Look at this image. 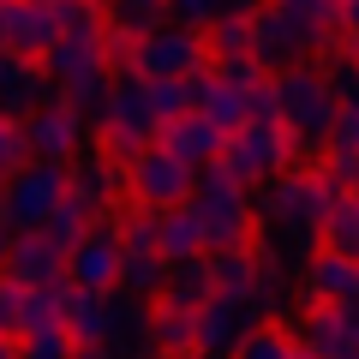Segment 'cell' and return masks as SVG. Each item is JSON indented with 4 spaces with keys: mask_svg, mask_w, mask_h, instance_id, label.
I'll return each mask as SVG.
<instances>
[{
    "mask_svg": "<svg viewBox=\"0 0 359 359\" xmlns=\"http://www.w3.org/2000/svg\"><path fill=\"white\" fill-rule=\"evenodd\" d=\"M66 252L48 240V233H13V245H6V282H25V287H60L66 282Z\"/></svg>",
    "mask_w": 359,
    "mask_h": 359,
    "instance_id": "20",
    "label": "cell"
},
{
    "mask_svg": "<svg viewBox=\"0 0 359 359\" xmlns=\"http://www.w3.org/2000/svg\"><path fill=\"white\" fill-rule=\"evenodd\" d=\"M144 102H150V114L168 126V120L186 114V84H174V78H144Z\"/></svg>",
    "mask_w": 359,
    "mask_h": 359,
    "instance_id": "34",
    "label": "cell"
},
{
    "mask_svg": "<svg viewBox=\"0 0 359 359\" xmlns=\"http://www.w3.org/2000/svg\"><path fill=\"white\" fill-rule=\"evenodd\" d=\"M210 78L228 84V90H240V96H252L257 84H269V72L252 60V54H216V60H210Z\"/></svg>",
    "mask_w": 359,
    "mask_h": 359,
    "instance_id": "32",
    "label": "cell"
},
{
    "mask_svg": "<svg viewBox=\"0 0 359 359\" xmlns=\"http://www.w3.org/2000/svg\"><path fill=\"white\" fill-rule=\"evenodd\" d=\"M30 150H25V120H6L0 114V174H13V168H25Z\"/></svg>",
    "mask_w": 359,
    "mask_h": 359,
    "instance_id": "38",
    "label": "cell"
},
{
    "mask_svg": "<svg viewBox=\"0 0 359 359\" xmlns=\"http://www.w3.org/2000/svg\"><path fill=\"white\" fill-rule=\"evenodd\" d=\"M84 228H90V216H84V210L72 204V198H60V204H54V216H48V228H42V233H48V240H54V245L66 252V245H72V240H78Z\"/></svg>",
    "mask_w": 359,
    "mask_h": 359,
    "instance_id": "35",
    "label": "cell"
},
{
    "mask_svg": "<svg viewBox=\"0 0 359 359\" xmlns=\"http://www.w3.org/2000/svg\"><path fill=\"white\" fill-rule=\"evenodd\" d=\"M162 138V120L150 114V102H144V78H114L108 84V102L96 108V150L102 156H138L144 144Z\"/></svg>",
    "mask_w": 359,
    "mask_h": 359,
    "instance_id": "5",
    "label": "cell"
},
{
    "mask_svg": "<svg viewBox=\"0 0 359 359\" xmlns=\"http://www.w3.org/2000/svg\"><path fill=\"white\" fill-rule=\"evenodd\" d=\"M60 198H66V168H54V162H25V168H13L6 186H0L6 228H13V233H42Z\"/></svg>",
    "mask_w": 359,
    "mask_h": 359,
    "instance_id": "6",
    "label": "cell"
},
{
    "mask_svg": "<svg viewBox=\"0 0 359 359\" xmlns=\"http://www.w3.org/2000/svg\"><path fill=\"white\" fill-rule=\"evenodd\" d=\"M66 198H72L90 222L108 216L114 204H126V162H120V156H102V150H78L72 162H66Z\"/></svg>",
    "mask_w": 359,
    "mask_h": 359,
    "instance_id": "13",
    "label": "cell"
},
{
    "mask_svg": "<svg viewBox=\"0 0 359 359\" xmlns=\"http://www.w3.org/2000/svg\"><path fill=\"white\" fill-rule=\"evenodd\" d=\"M269 96H276V126L294 138L299 156H318L323 138H330L335 126V90L323 72H311V66H287V72L269 78Z\"/></svg>",
    "mask_w": 359,
    "mask_h": 359,
    "instance_id": "1",
    "label": "cell"
},
{
    "mask_svg": "<svg viewBox=\"0 0 359 359\" xmlns=\"http://www.w3.org/2000/svg\"><path fill=\"white\" fill-rule=\"evenodd\" d=\"M18 359H72V341H66V330L25 335V341H18Z\"/></svg>",
    "mask_w": 359,
    "mask_h": 359,
    "instance_id": "39",
    "label": "cell"
},
{
    "mask_svg": "<svg viewBox=\"0 0 359 359\" xmlns=\"http://www.w3.org/2000/svg\"><path fill=\"white\" fill-rule=\"evenodd\" d=\"M156 144H162V150H174L186 168H210V162L222 156V132L210 126V120H198V114H180V120H168Z\"/></svg>",
    "mask_w": 359,
    "mask_h": 359,
    "instance_id": "24",
    "label": "cell"
},
{
    "mask_svg": "<svg viewBox=\"0 0 359 359\" xmlns=\"http://www.w3.org/2000/svg\"><path fill=\"white\" fill-rule=\"evenodd\" d=\"M0 186H6V174H0Z\"/></svg>",
    "mask_w": 359,
    "mask_h": 359,
    "instance_id": "45",
    "label": "cell"
},
{
    "mask_svg": "<svg viewBox=\"0 0 359 359\" xmlns=\"http://www.w3.org/2000/svg\"><path fill=\"white\" fill-rule=\"evenodd\" d=\"M108 30H120V36H132L138 42L144 30H156V25H168V0H114L108 6Z\"/></svg>",
    "mask_w": 359,
    "mask_h": 359,
    "instance_id": "28",
    "label": "cell"
},
{
    "mask_svg": "<svg viewBox=\"0 0 359 359\" xmlns=\"http://www.w3.org/2000/svg\"><path fill=\"white\" fill-rule=\"evenodd\" d=\"M335 30H341L347 42H359V0H341V6H335Z\"/></svg>",
    "mask_w": 359,
    "mask_h": 359,
    "instance_id": "40",
    "label": "cell"
},
{
    "mask_svg": "<svg viewBox=\"0 0 359 359\" xmlns=\"http://www.w3.org/2000/svg\"><path fill=\"white\" fill-rule=\"evenodd\" d=\"M306 294H311V306L359 311V264L335 257V252H311L306 257Z\"/></svg>",
    "mask_w": 359,
    "mask_h": 359,
    "instance_id": "22",
    "label": "cell"
},
{
    "mask_svg": "<svg viewBox=\"0 0 359 359\" xmlns=\"http://www.w3.org/2000/svg\"><path fill=\"white\" fill-rule=\"evenodd\" d=\"M60 330H66V341H72V347L114 341V330H120V299H114V294L66 287V294H60Z\"/></svg>",
    "mask_w": 359,
    "mask_h": 359,
    "instance_id": "19",
    "label": "cell"
},
{
    "mask_svg": "<svg viewBox=\"0 0 359 359\" xmlns=\"http://www.w3.org/2000/svg\"><path fill=\"white\" fill-rule=\"evenodd\" d=\"M186 210H192L204 245H240L245 233H252V186H240L233 174H222L216 162L192 174Z\"/></svg>",
    "mask_w": 359,
    "mask_h": 359,
    "instance_id": "4",
    "label": "cell"
},
{
    "mask_svg": "<svg viewBox=\"0 0 359 359\" xmlns=\"http://www.w3.org/2000/svg\"><path fill=\"white\" fill-rule=\"evenodd\" d=\"M6 245H13V228H6V210H0V269H6Z\"/></svg>",
    "mask_w": 359,
    "mask_h": 359,
    "instance_id": "43",
    "label": "cell"
},
{
    "mask_svg": "<svg viewBox=\"0 0 359 359\" xmlns=\"http://www.w3.org/2000/svg\"><path fill=\"white\" fill-rule=\"evenodd\" d=\"M96 6H102V0H96Z\"/></svg>",
    "mask_w": 359,
    "mask_h": 359,
    "instance_id": "46",
    "label": "cell"
},
{
    "mask_svg": "<svg viewBox=\"0 0 359 359\" xmlns=\"http://www.w3.org/2000/svg\"><path fill=\"white\" fill-rule=\"evenodd\" d=\"M144 330H150V347L162 359H192V347H198V306H180V299L156 294L150 311H144Z\"/></svg>",
    "mask_w": 359,
    "mask_h": 359,
    "instance_id": "21",
    "label": "cell"
},
{
    "mask_svg": "<svg viewBox=\"0 0 359 359\" xmlns=\"http://www.w3.org/2000/svg\"><path fill=\"white\" fill-rule=\"evenodd\" d=\"M318 252H335V257H353L359 264V192H335L330 216L318 228Z\"/></svg>",
    "mask_w": 359,
    "mask_h": 359,
    "instance_id": "26",
    "label": "cell"
},
{
    "mask_svg": "<svg viewBox=\"0 0 359 359\" xmlns=\"http://www.w3.org/2000/svg\"><path fill=\"white\" fill-rule=\"evenodd\" d=\"M54 42H60V25H54V0H0V54H25V60H42Z\"/></svg>",
    "mask_w": 359,
    "mask_h": 359,
    "instance_id": "16",
    "label": "cell"
},
{
    "mask_svg": "<svg viewBox=\"0 0 359 359\" xmlns=\"http://www.w3.org/2000/svg\"><path fill=\"white\" fill-rule=\"evenodd\" d=\"M48 102V78H42L36 60L25 54H0V114L6 120H25L30 108Z\"/></svg>",
    "mask_w": 359,
    "mask_h": 359,
    "instance_id": "23",
    "label": "cell"
},
{
    "mask_svg": "<svg viewBox=\"0 0 359 359\" xmlns=\"http://www.w3.org/2000/svg\"><path fill=\"white\" fill-rule=\"evenodd\" d=\"M210 66V48L198 30H180V25H156L132 42V78H174L186 84L192 72Z\"/></svg>",
    "mask_w": 359,
    "mask_h": 359,
    "instance_id": "11",
    "label": "cell"
},
{
    "mask_svg": "<svg viewBox=\"0 0 359 359\" xmlns=\"http://www.w3.org/2000/svg\"><path fill=\"white\" fill-rule=\"evenodd\" d=\"M66 287H84V294H114L120 287V210L96 216L72 245H66Z\"/></svg>",
    "mask_w": 359,
    "mask_h": 359,
    "instance_id": "8",
    "label": "cell"
},
{
    "mask_svg": "<svg viewBox=\"0 0 359 359\" xmlns=\"http://www.w3.org/2000/svg\"><path fill=\"white\" fill-rule=\"evenodd\" d=\"M264 6H282V13H294L311 30H335V6L341 0H264Z\"/></svg>",
    "mask_w": 359,
    "mask_h": 359,
    "instance_id": "37",
    "label": "cell"
},
{
    "mask_svg": "<svg viewBox=\"0 0 359 359\" xmlns=\"http://www.w3.org/2000/svg\"><path fill=\"white\" fill-rule=\"evenodd\" d=\"M204 48H210V60L216 54H252V18H216L204 30Z\"/></svg>",
    "mask_w": 359,
    "mask_h": 359,
    "instance_id": "33",
    "label": "cell"
},
{
    "mask_svg": "<svg viewBox=\"0 0 359 359\" xmlns=\"http://www.w3.org/2000/svg\"><path fill=\"white\" fill-rule=\"evenodd\" d=\"M299 359H306V353H299Z\"/></svg>",
    "mask_w": 359,
    "mask_h": 359,
    "instance_id": "47",
    "label": "cell"
},
{
    "mask_svg": "<svg viewBox=\"0 0 359 359\" xmlns=\"http://www.w3.org/2000/svg\"><path fill=\"white\" fill-rule=\"evenodd\" d=\"M162 294L180 299V306H204V299H210V269H204V257H180V264H168Z\"/></svg>",
    "mask_w": 359,
    "mask_h": 359,
    "instance_id": "30",
    "label": "cell"
},
{
    "mask_svg": "<svg viewBox=\"0 0 359 359\" xmlns=\"http://www.w3.org/2000/svg\"><path fill=\"white\" fill-rule=\"evenodd\" d=\"M192 174L198 168H186L174 150H162V144H144L138 156H126V204L132 210H174L186 204V192H192Z\"/></svg>",
    "mask_w": 359,
    "mask_h": 359,
    "instance_id": "9",
    "label": "cell"
},
{
    "mask_svg": "<svg viewBox=\"0 0 359 359\" xmlns=\"http://www.w3.org/2000/svg\"><path fill=\"white\" fill-rule=\"evenodd\" d=\"M54 25H60V36L102 42V6L96 0H54Z\"/></svg>",
    "mask_w": 359,
    "mask_h": 359,
    "instance_id": "31",
    "label": "cell"
},
{
    "mask_svg": "<svg viewBox=\"0 0 359 359\" xmlns=\"http://www.w3.org/2000/svg\"><path fill=\"white\" fill-rule=\"evenodd\" d=\"M330 42V30H311L299 25L294 13H282V6H257L252 13V60L264 66V72H287V66H306L311 54Z\"/></svg>",
    "mask_w": 359,
    "mask_h": 359,
    "instance_id": "10",
    "label": "cell"
},
{
    "mask_svg": "<svg viewBox=\"0 0 359 359\" xmlns=\"http://www.w3.org/2000/svg\"><path fill=\"white\" fill-rule=\"evenodd\" d=\"M204 269H210V294L245 299V306L264 318V306H269V269H264V257H257L252 240H240V245H210V252H204Z\"/></svg>",
    "mask_w": 359,
    "mask_h": 359,
    "instance_id": "12",
    "label": "cell"
},
{
    "mask_svg": "<svg viewBox=\"0 0 359 359\" xmlns=\"http://www.w3.org/2000/svg\"><path fill=\"white\" fill-rule=\"evenodd\" d=\"M60 287H25V282H6L0 276V335H13V341H25V335H42V330H60Z\"/></svg>",
    "mask_w": 359,
    "mask_h": 359,
    "instance_id": "17",
    "label": "cell"
},
{
    "mask_svg": "<svg viewBox=\"0 0 359 359\" xmlns=\"http://www.w3.org/2000/svg\"><path fill=\"white\" fill-rule=\"evenodd\" d=\"M156 252H162L168 264H180V257H204V252H210L186 204H174V210H156Z\"/></svg>",
    "mask_w": 359,
    "mask_h": 359,
    "instance_id": "25",
    "label": "cell"
},
{
    "mask_svg": "<svg viewBox=\"0 0 359 359\" xmlns=\"http://www.w3.org/2000/svg\"><path fill=\"white\" fill-rule=\"evenodd\" d=\"M84 132H90V120L78 114V108H66V102H42V108H30L25 114V150H30V162H54V168H66L78 150H84Z\"/></svg>",
    "mask_w": 359,
    "mask_h": 359,
    "instance_id": "14",
    "label": "cell"
},
{
    "mask_svg": "<svg viewBox=\"0 0 359 359\" xmlns=\"http://www.w3.org/2000/svg\"><path fill=\"white\" fill-rule=\"evenodd\" d=\"M233 359H299V347L287 335V323H252L233 347Z\"/></svg>",
    "mask_w": 359,
    "mask_h": 359,
    "instance_id": "29",
    "label": "cell"
},
{
    "mask_svg": "<svg viewBox=\"0 0 359 359\" xmlns=\"http://www.w3.org/2000/svg\"><path fill=\"white\" fill-rule=\"evenodd\" d=\"M42 78H48V96L66 108H78L84 120H96V108L108 102V60H102V42H78V36H60L48 54H42Z\"/></svg>",
    "mask_w": 359,
    "mask_h": 359,
    "instance_id": "3",
    "label": "cell"
},
{
    "mask_svg": "<svg viewBox=\"0 0 359 359\" xmlns=\"http://www.w3.org/2000/svg\"><path fill=\"white\" fill-rule=\"evenodd\" d=\"M330 204H335L330 180H323L318 168H294V174L269 180L264 198H252V222H264V228H287V233H299V240H318Z\"/></svg>",
    "mask_w": 359,
    "mask_h": 359,
    "instance_id": "2",
    "label": "cell"
},
{
    "mask_svg": "<svg viewBox=\"0 0 359 359\" xmlns=\"http://www.w3.org/2000/svg\"><path fill=\"white\" fill-rule=\"evenodd\" d=\"M162 282H168V257L162 252H120V287H114V294L150 306V299L162 294Z\"/></svg>",
    "mask_w": 359,
    "mask_h": 359,
    "instance_id": "27",
    "label": "cell"
},
{
    "mask_svg": "<svg viewBox=\"0 0 359 359\" xmlns=\"http://www.w3.org/2000/svg\"><path fill=\"white\" fill-rule=\"evenodd\" d=\"M294 347L306 359H359V311L341 306H306L294 323H287Z\"/></svg>",
    "mask_w": 359,
    "mask_h": 359,
    "instance_id": "15",
    "label": "cell"
},
{
    "mask_svg": "<svg viewBox=\"0 0 359 359\" xmlns=\"http://www.w3.org/2000/svg\"><path fill=\"white\" fill-rule=\"evenodd\" d=\"M72 359H120L114 341H96V347H72Z\"/></svg>",
    "mask_w": 359,
    "mask_h": 359,
    "instance_id": "42",
    "label": "cell"
},
{
    "mask_svg": "<svg viewBox=\"0 0 359 359\" xmlns=\"http://www.w3.org/2000/svg\"><path fill=\"white\" fill-rule=\"evenodd\" d=\"M216 18H222L216 0H168V25H180V30H198V36H204Z\"/></svg>",
    "mask_w": 359,
    "mask_h": 359,
    "instance_id": "36",
    "label": "cell"
},
{
    "mask_svg": "<svg viewBox=\"0 0 359 359\" xmlns=\"http://www.w3.org/2000/svg\"><path fill=\"white\" fill-rule=\"evenodd\" d=\"M257 6H264V0H216V13H222V18H252Z\"/></svg>",
    "mask_w": 359,
    "mask_h": 359,
    "instance_id": "41",
    "label": "cell"
},
{
    "mask_svg": "<svg viewBox=\"0 0 359 359\" xmlns=\"http://www.w3.org/2000/svg\"><path fill=\"white\" fill-rule=\"evenodd\" d=\"M287 162H294V138H287L282 126H257V120L233 126L228 138H222V156H216V168L233 174L240 186H257V180L287 174Z\"/></svg>",
    "mask_w": 359,
    "mask_h": 359,
    "instance_id": "7",
    "label": "cell"
},
{
    "mask_svg": "<svg viewBox=\"0 0 359 359\" xmlns=\"http://www.w3.org/2000/svg\"><path fill=\"white\" fill-rule=\"evenodd\" d=\"M0 359H18V341H13V335H0Z\"/></svg>",
    "mask_w": 359,
    "mask_h": 359,
    "instance_id": "44",
    "label": "cell"
},
{
    "mask_svg": "<svg viewBox=\"0 0 359 359\" xmlns=\"http://www.w3.org/2000/svg\"><path fill=\"white\" fill-rule=\"evenodd\" d=\"M257 323V311L245 306V299H228V294H210L204 306H198V347L192 359H233V347H240V335Z\"/></svg>",
    "mask_w": 359,
    "mask_h": 359,
    "instance_id": "18",
    "label": "cell"
}]
</instances>
